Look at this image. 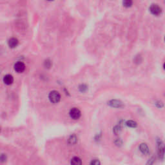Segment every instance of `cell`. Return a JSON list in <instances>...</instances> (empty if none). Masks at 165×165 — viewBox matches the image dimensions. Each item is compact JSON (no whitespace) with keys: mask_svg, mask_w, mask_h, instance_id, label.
<instances>
[{"mask_svg":"<svg viewBox=\"0 0 165 165\" xmlns=\"http://www.w3.org/2000/svg\"><path fill=\"white\" fill-rule=\"evenodd\" d=\"M157 152L159 159L163 160L165 156V144L161 139L157 140Z\"/></svg>","mask_w":165,"mask_h":165,"instance_id":"obj_1","label":"cell"},{"mask_svg":"<svg viewBox=\"0 0 165 165\" xmlns=\"http://www.w3.org/2000/svg\"><path fill=\"white\" fill-rule=\"evenodd\" d=\"M49 98L50 102L54 104H55L59 102L60 99H61V96H60L59 93L57 91L53 90L51 91L49 94Z\"/></svg>","mask_w":165,"mask_h":165,"instance_id":"obj_2","label":"cell"},{"mask_svg":"<svg viewBox=\"0 0 165 165\" xmlns=\"http://www.w3.org/2000/svg\"><path fill=\"white\" fill-rule=\"evenodd\" d=\"M70 116L71 117L72 119L74 120H77L78 119H79V117H81V112H80V110H79L77 108H73L70 110L69 112Z\"/></svg>","mask_w":165,"mask_h":165,"instance_id":"obj_3","label":"cell"},{"mask_svg":"<svg viewBox=\"0 0 165 165\" xmlns=\"http://www.w3.org/2000/svg\"><path fill=\"white\" fill-rule=\"evenodd\" d=\"M150 10L151 13L155 16H159L162 12L161 8L157 4H153L151 5L150 7Z\"/></svg>","mask_w":165,"mask_h":165,"instance_id":"obj_4","label":"cell"},{"mask_svg":"<svg viewBox=\"0 0 165 165\" xmlns=\"http://www.w3.org/2000/svg\"><path fill=\"white\" fill-rule=\"evenodd\" d=\"M14 68L16 72L18 73H21L23 72L25 70V64L23 62L18 61L15 64L14 66Z\"/></svg>","mask_w":165,"mask_h":165,"instance_id":"obj_5","label":"cell"},{"mask_svg":"<svg viewBox=\"0 0 165 165\" xmlns=\"http://www.w3.org/2000/svg\"><path fill=\"white\" fill-rule=\"evenodd\" d=\"M109 105L110 107H113V108H122L124 106L123 103L121 101L117 100V99H112V100L110 101Z\"/></svg>","mask_w":165,"mask_h":165,"instance_id":"obj_6","label":"cell"},{"mask_svg":"<svg viewBox=\"0 0 165 165\" xmlns=\"http://www.w3.org/2000/svg\"><path fill=\"white\" fill-rule=\"evenodd\" d=\"M139 150L144 155H148L150 152V149L146 143H141L139 146Z\"/></svg>","mask_w":165,"mask_h":165,"instance_id":"obj_7","label":"cell"},{"mask_svg":"<svg viewBox=\"0 0 165 165\" xmlns=\"http://www.w3.org/2000/svg\"><path fill=\"white\" fill-rule=\"evenodd\" d=\"M18 43H19L18 39L16 38V37H11L8 41V46H9L10 48H12V49L16 47L18 45Z\"/></svg>","mask_w":165,"mask_h":165,"instance_id":"obj_8","label":"cell"},{"mask_svg":"<svg viewBox=\"0 0 165 165\" xmlns=\"http://www.w3.org/2000/svg\"><path fill=\"white\" fill-rule=\"evenodd\" d=\"M3 82L7 85H10V84H12V82H14L13 76L10 74H7L3 78Z\"/></svg>","mask_w":165,"mask_h":165,"instance_id":"obj_9","label":"cell"},{"mask_svg":"<svg viewBox=\"0 0 165 165\" xmlns=\"http://www.w3.org/2000/svg\"><path fill=\"white\" fill-rule=\"evenodd\" d=\"M71 165H82V161L81 159H79L78 157H74L72 159L71 162H70Z\"/></svg>","mask_w":165,"mask_h":165,"instance_id":"obj_10","label":"cell"},{"mask_svg":"<svg viewBox=\"0 0 165 165\" xmlns=\"http://www.w3.org/2000/svg\"><path fill=\"white\" fill-rule=\"evenodd\" d=\"M68 142L70 144H74L77 142V137L76 135H72L68 138Z\"/></svg>","mask_w":165,"mask_h":165,"instance_id":"obj_11","label":"cell"},{"mask_svg":"<svg viewBox=\"0 0 165 165\" xmlns=\"http://www.w3.org/2000/svg\"><path fill=\"white\" fill-rule=\"evenodd\" d=\"M126 125L128 126V127H130V128H136L138 124L136 121H134L132 120H130L126 123Z\"/></svg>","mask_w":165,"mask_h":165,"instance_id":"obj_12","label":"cell"},{"mask_svg":"<svg viewBox=\"0 0 165 165\" xmlns=\"http://www.w3.org/2000/svg\"><path fill=\"white\" fill-rule=\"evenodd\" d=\"M123 5L126 7H131L132 5V1H128V0H126V1H123Z\"/></svg>","mask_w":165,"mask_h":165,"instance_id":"obj_13","label":"cell"},{"mask_svg":"<svg viewBox=\"0 0 165 165\" xmlns=\"http://www.w3.org/2000/svg\"><path fill=\"white\" fill-rule=\"evenodd\" d=\"M155 161V157H152L148 161L146 165H153Z\"/></svg>","mask_w":165,"mask_h":165,"instance_id":"obj_14","label":"cell"},{"mask_svg":"<svg viewBox=\"0 0 165 165\" xmlns=\"http://www.w3.org/2000/svg\"><path fill=\"white\" fill-rule=\"evenodd\" d=\"M90 165H101V163L98 159H93L91 161Z\"/></svg>","mask_w":165,"mask_h":165,"instance_id":"obj_15","label":"cell"},{"mask_svg":"<svg viewBox=\"0 0 165 165\" xmlns=\"http://www.w3.org/2000/svg\"><path fill=\"white\" fill-rule=\"evenodd\" d=\"M119 130H120V127L119 126H116L115 128H113V132H114V133H115V134H117L119 133Z\"/></svg>","mask_w":165,"mask_h":165,"instance_id":"obj_16","label":"cell"},{"mask_svg":"<svg viewBox=\"0 0 165 165\" xmlns=\"http://www.w3.org/2000/svg\"><path fill=\"white\" fill-rule=\"evenodd\" d=\"M155 105H156V106H157L158 108H162V107H163V103L162 102H161V101H158V102H157L155 103Z\"/></svg>","mask_w":165,"mask_h":165,"instance_id":"obj_17","label":"cell"},{"mask_svg":"<svg viewBox=\"0 0 165 165\" xmlns=\"http://www.w3.org/2000/svg\"><path fill=\"white\" fill-rule=\"evenodd\" d=\"M81 86H82V88H79L80 89H82L81 92H84V91L87 89V87H86L85 85H84V84H82V85H81Z\"/></svg>","mask_w":165,"mask_h":165,"instance_id":"obj_18","label":"cell"},{"mask_svg":"<svg viewBox=\"0 0 165 165\" xmlns=\"http://www.w3.org/2000/svg\"><path fill=\"white\" fill-rule=\"evenodd\" d=\"M163 67H164V69L165 70V64H164V65H163Z\"/></svg>","mask_w":165,"mask_h":165,"instance_id":"obj_19","label":"cell"},{"mask_svg":"<svg viewBox=\"0 0 165 165\" xmlns=\"http://www.w3.org/2000/svg\"></svg>","mask_w":165,"mask_h":165,"instance_id":"obj_20","label":"cell"}]
</instances>
